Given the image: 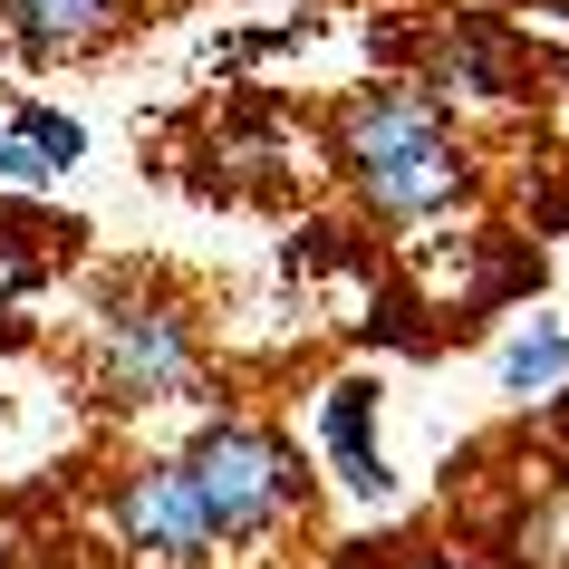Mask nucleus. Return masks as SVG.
Returning a JSON list of instances; mask_svg holds the SVG:
<instances>
[{
  "label": "nucleus",
  "mask_w": 569,
  "mask_h": 569,
  "mask_svg": "<svg viewBox=\"0 0 569 569\" xmlns=\"http://www.w3.org/2000/svg\"><path fill=\"white\" fill-rule=\"evenodd\" d=\"M329 146L377 222H425L473 183V154L445 136L435 97H416V88H358L329 117Z\"/></svg>",
  "instance_id": "1"
},
{
  "label": "nucleus",
  "mask_w": 569,
  "mask_h": 569,
  "mask_svg": "<svg viewBox=\"0 0 569 569\" xmlns=\"http://www.w3.org/2000/svg\"><path fill=\"white\" fill-rule=\"evenodd\" d=\"M174 473H183V492H193V511H203L212 550L270 540L280 521H290V502H300V453L280 445L270 425H251V416L203 425V435L174 453Z\"/></svg>",
  "instance_id": "2"
},
{
  "label": "nucleus",
  "mask_w": 569,
  "mask_h": 569,
  "mask_svg": "<svg viewBox=\"0 0 569 569\" xmlns=\"http://www.w3.org/2000/svg\"><path fill=\"white\" fill-rule=\"evenodd\" d=\"M193 377H203V338H193V319H183L174 300L117 290V300L97 309V338H88L97 406H117V416H136V406H174V396H193Z\"/></svg>",
  "instance_id": "3"
},
{
  "label": "nucleus",
  "mask_w": 569,
  "mask_h": 569,
  "mask_svg": "<svg viewBox=\"0 0 569 569\" xmlns=\"http://www.w3.org/2000/svg\"><path fill=\"white\" fill-rule=\"evenodd\" d=\"M117 540L136 550V560H154V569H203V511H193V492H183V473L174 463H136V473L117 482Z\"/></svg>",
  "instance_id": "4"
},
{
  "label": "nucleus",
  "mask_w": 569,
  "mask_h": 569,
  "mask_svg": "<svg viewBox=\"0 0 569 569\" xmlns=\"http://www.w3.org/2000/svg\"><path fill=\"white\" fill-rule=\"evenodd\" d=\"M136 20V0H0V30L30 59H88Z\"/></svg>",
  "instance_id": "5"
},
{
  "label": "nucleus",
  "mask_w": 569,
  "mask_h": 569,
  "mask_svg": "<svg viewBox=\"0 0 569 569\" xmlns=\"http://www.w3.org/2000/svg\"><path fill=\"white\" fill-rule=\"evenodd\" d=\"M319 435H329V463L358 502H387V453H377V387L367 377H338L329 406H319Z\"/></svg>",
  "instance_id": "6"
},
{
  "label": "nucleus",
  "mask_w": 569,
  "mask_h": 569,
  "mask_svg": "<svg viewBox=\"0 0 569 569\" xmlns=\"http://www.w3.org/2000/svg\"><path fill=\"white\" fill-rule=\"evenodd\" d=\"M435 88L445 97H502V30L492 20H453L435 39Z\"/></svg>",
  "instance_id": "7"
},
{
  "label": "nucleus",
  "mask_w": 569,
  "mask_h": 569,
  "mask_svg": "<svg viewBox=\"0 0 569 569\" xmlns=\"http://www.w3.org/2000/svg\"><path fill=\"white\" fill-rule=\"evenodd\" d=\"M560 377H569V329H531V338L502 348V387L511 396H540V387H560Z\"/></svg>",
  "instance_id": "8"
},
{
  "label": "nucleus",
  "mask_w": 569,
  "mask_h": 569,
  "mask_svg": "<svg viewBox=\"0 0 569 569\" xmlns=\"http://www.w3.org/2000/svg\"><path fill=\"white\" fill-rule=\"evenodd\" d=\"M10 146H30L39 164L59 174V164H78V154H88V126L59 117V107H10Z\"/></svg>",
  "instance_id": "9"
},
{
  "label": "nucleus",
  "mask_w": 569,
  "mask_h": 569,
  "mask_svg": "<svg viewBox=\"0 0 569 569\" xmlns=\"http://www.w3.org/2000/svg\"><path fill=\"white\" fill-rule=\"evenodd\" d=\"M0 183H10V193H39V183H49V164H39L30 146H10V136H0Z\"/></svg>",
  "instance_id": "10"
},
{
  "label": "nucleus",
  "mask_w": 569,
  "mask_h": 569,
  "mask_svg": "<svg viewBox=\"0 0 569 569\" xmlns=\"http://www.w3.org/2000/svg\"><path fill=\"white\" fill-rule=\"evenodd\" d=\"M406 569H473V560H453V550H425V560H406Z\"/></svg>",
  "instance_id": "11"
}]
</instances>
